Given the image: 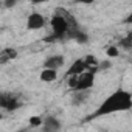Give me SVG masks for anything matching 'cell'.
<instances>
[{"mask_svg": "<svg viewBox=\"0 0 132 132\" xmlns=\"http://www.w3.org/2000/svg\"><path fill=\"white\" fill-rule=\"evenodd\" d=\"M132 107V98L130 93L126 90H118L113 95H110L103 104L101 107L95 112V115H109L113 112H120V110H129Z\"/></svg>", "mask_w": 132, "mask_h": 132, "instance_id": "cell-1", "label": "cell"}, {"mask_svg": "<svg viewBox=\"0 0 132 132\" xmlns=\"http://www.w3.org/2000/svg\"><path fill=\"white\" fill-rule=\"evenodd\" d=\"M51 23V30H53V34L56 37H61L64 34H67L69 31V16L65 14L64 11H56V14L51 17L50 20Z\"/></svg>", "mask_w": 132, "mask_h": 132, "instance_id": "cell-2", "label": "cell"}, {"mask_svg": "<svg viewBox=\"0 0 132 132\" xmlns=\"http://www.w3.org/2000/svg\"><path fill=\"white\" fill-rule=\"evenodd\" d=\"M95 84V73L90 70H84L79 75H76V87L75 90H90Z\"/></svg>", "mask_w": 132, "mask_h": 132, "instance_id": "cell-3", "label": "cell"}, {"mask_svg": "<svg viewBox=\"0 0 132 132\" xmlns=\"http://www.w3.org/2000/svg\"><path fill=\"white\" fill-rule=\"evenodd\" d=\"M19 106L20 104H19V100L16 96H13L10 93H0V107L11 112V110H16Z\"/></svg>", "mask_w": 132, "mask_h": 132, "instance_id": "cell-4", "label": "cell"}, {"mask_svg": "<svg viewBox=\"0 0 132 132\" xmlns=\"http://www.w3.org/2000/svg\"><path fill=\"white\" fill-rule=\"evenodd\" d=\"M65 64V57L62 54H51L44 61V69H51V70H57Z\"/></svg>", "mask_w": 132, "mask_h": 132, "instance_id": "cell-5", "label": "cell"}, {"mask_svg": "<svg viewBox=\"0 0 132 132\" xmlns=\"http://www.w3.org/2000/svg\"><path fill=\"white\" fill-rule=\"evenodd\" d=\"M45 27V17L39 13H33L27 19V28L28 30H40Z\"/></svg>", "mask_w": 132, "mask_h": 132, "instance_id": "cell-6", "label": "cell"}, {"mask_svg": "<svg viewBox=\"0 0 132 132\" xmlns=\"http://www.w3.org/2000/svg\"><path fill=\"white\" fill-rule=\"evenodd\" d=\"M40 127H44V129L48 130V132H54V130H59V129H61V123H59V120L54 118V117H45V118H42Z\"/></svg>", "mask_w": 132, "mask_h": 132, "instance_id": "cell-7", "label": "cell"}, {"mask_svg": "<svg viewBox=\"0 0 132 132\" xmlns=\"http://www.w3.org/2000/svg\"><path fill=\"white\" fill-rule=\"evenodd\" d=\"M86 70V64L82 59H76L72 65H70V70L67 72V76H72V75H79L81 72Z\"/></svg>", "mask_w": 132, "mask_h": 132, "instance_id": "cell-8", "label": "cell"}, {"mask_svg": "<svg viewBox=\"0 0 132 132\" xmlns=\"http://www.w3.org/2000/svg\"><path fill=\"white\" fill-rule=\"evenodd\" d=\"M40 81L42 82H53L56 78H57V72L56 70H51V69H44L39 75Z\"/></svg>", "mask_w": 132, "mask_h": 132, "instance_id": "cell-9", "label": "cell"}, {"mask_svg": "<svg viewBox=\"0 0 132 132\" xmlns=\"http://www.w3.org/2000/svg\"><path fill=\"white\" fill-rule=\"evenodd\" d=\"M76 92H78V93L73 95L72 103H73L75 106H79V104H82V103L87 100V93H86V90H76Z\"/></svg>", "mask_w": 132, "mask_h": 132, "instance_id": "cell-10", "label": "cell"}, {"mask_svg": "<svg viewBox=\"0 0 132 132\" xmlns=\"http://www.w3.org/2000/svg\"><path fill=\"white\" fill-rule=\"evenodd\" d=\"M110 67H112V62H110L109 59H106V61L98 62V65H96V72H104V70H109Z\"/></svg>", "mask_w": 132, "mask_h": 132, "instance_id": "cell-11", "label": "cell"}, {"mask_svg": "<svg viewBox=\"0 0 132 132\" xmlns=\"http://www.w3.org/2000/svg\"><path fill=\"white\" fill-rule=\"evenodd\" d=\"M106 54H107V57H117V56L120 54V50H118V47H115V45H109V47L106 48Z\"/></svg>", "mask_w": 132, "mask_h": 132, "instance_id": "cell-12", "label": "cell"}, {"mask_svg": "<svg viewBox=\"0 0 132 132\" xmlns=\"http://www.w3.org/2000/svg\"><path fill=\"white\" fill-rule=\"evenodd\" d=\"M130 39H132V34L129 33L124 39H121V42H120V45L123 47V48H126V50H129L130 48V45H132V42H130Z\"/></svg>", "mask_w": 132, "mask_h": 132, "instance_id": "cell-13", "label": "cell"}, {"mask_svg": "<svg viewBox=\"0 0 132 132\" xmlns=\"http://www.w3.org/2000/svg\"><path fill=\"white\" fill-rule=\"evenodd\" d=\"M30 124H31L33 127H40V124H42V118L37 117V115H34V117L30 118Z\"/></svg>", "mask_w": 132, "mask_h": 132, "instance_id": "cell-14", "label": "cell"}, {"mask_svg": "<svg viewBox=\"0 0 132 132\" xmlns=\"http://www.w3.org/2000/svg\"><path fill=\"white\" fill-rule=\"evenodd\" d=\"M17 2H19V0H5V2H3V5H5V8L11 10V8H14V6L17 5Z\"/></svg>", "mask_w": 132, "mask_h": 132, "instance_id": "cell-15", "label": "cell"}, {"mask_svg": "<svg viewBox=\"0 0 132 132\" xmlns=\"http://www.w3.org/2000/svg\"><path fill=\"white\" fill-rule=\"evenodd\" d=\"M76 3H82V5H92L95 0H75Z\"/></svg>", "mask_w": 132, "mask_h": 132, "instance_id": "cell-16", "label": "cell"}, {"mask_svg": "<svg viewBox=\"0 0 132 132\" xmlns=\"http://www.w3.org/2000/svg\"><path fill=\"white\" fill-rule=\"evenodd\" d=\"M45 2H48V0H31L33 5H39V3H45Z\"/></svg>", "mask_w": 132, "mask_h": 132, "instance_id": "cell-17", "label": "cell"}, {"mask_svg": "<svg viewBox=\"0 0 132 132\" xmlns=\"http://www.w3.org/2000/svg\"><path fill=\"white\" fill-rule=\"evenodd\" d=\"M2 118H3V115H2V112H0V120H2Z\"/></svg>", "mask_w": 132, "mask_h": 132, "instance_id": "cell-18", "label": "cell"}]
</instances>
